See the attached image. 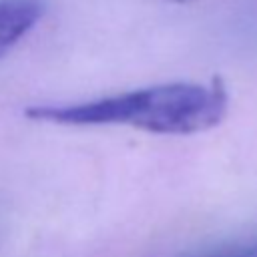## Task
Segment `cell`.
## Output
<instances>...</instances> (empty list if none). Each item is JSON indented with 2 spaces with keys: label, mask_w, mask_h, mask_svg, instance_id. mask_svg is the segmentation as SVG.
Here are the masks:
<instances>
[{
  "label": "cell",
  "mask_w": 257,
  "mask_h": 257,
  "mask_svg": "<svg viewBox=\"0 0 257 257\" xmlns=\"http://www.w3.org/2000/svg\"><path fill=\"white\" fill-rule=\"evenodd\" d=\"M225 112L227 92L215 78L211 84L169 82L72 104H34L24 114L68 126L124 124L159 135H193L217 126Z\"/></svg>",
  "instance_id": "cell-1"
},
{
  "label": "cell",
  "mask_w": 257,
  "mask_h": 257,
  "mask_svg": "<svg viewBox=\"0 0 257 257\" xmlns=\"http://www.w3.org/2000/svg\"><path fill=\"white\" fill-rule=\"evenodd\" d=\"M42 12V0H0V56L34 28Z\"/></svg>",
  "instance_id": "cell-2"
},
{
  "label": "cell",
  "mask_w": 257,
  "mask_h": 257,
  "mask_svg": "<svg viewBox=\"0 0 257 257\" xmlns=\"http://www.w3.org/2000/svg\"><path fill=\"white\" fill-rule=\"evenodd\" d=\"M211 257H257V239L233 245V247L223 249V251H219Z\"/></svg>",
  "instance_id": "cell-3"
},
{
  "label": "cell",
  "mask_w": 257,
  "mask_h": 257,
  "mask_svg": "<svg viewBox=\"0 0 257 257\" xmlns=\"http://www.w3.org/2000/svg\"><path fill=\"white\" fill-rule=\"evenodd\" d=\"M171 2H189V0H171Z\"/></svg>",
  "instance_id": "cell-4"
}]
</instances>
